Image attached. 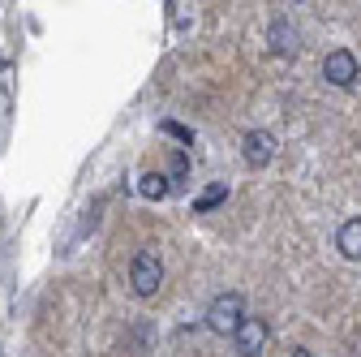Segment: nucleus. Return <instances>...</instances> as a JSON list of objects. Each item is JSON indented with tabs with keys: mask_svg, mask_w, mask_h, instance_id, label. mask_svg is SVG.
I'll list each match as a JSON object with an SVG mask.
<instances>
[{
	"mask_svg": "<svg viewBox=\"0 0 361 357\" xmlns=\"http://www.w3.org/2000/svg\"><path fill=\"white\" fill-rule=\"evenodd\" d=\"M224 198H228V186H224V181H219V186H211V190H202V198L194 202V211H215V207H219Z\"/></svg>",
	"mask_w": 361,
	"mask_h": 357,
	"instance_id": "6e6552de",
	"label": "nucleus"
},
{
	"mask_svg": "<svg viewBox=\"0 0 361 357\" xmlns=\"http://www.w3.org/2000/svg\"><path fill=\"white\" fill-rule=\"evenodd\" d=\"M288 357H314V353H310V349H297V353H288Z\"/></svg>",
	"mask_w": 361,
	"mask_h": 357,
	"instance_id": "9b49d317",
	"label": "nucleus"
},
{
	"mask_svg": "<svg viewBox=\"0 0 361 357\" xmlns=\"http://www.w3.org/2000/svg\"><path fill=\"white\" fill-rule=\"evenodd\" d=\"M267 336H271V332H267V319H250V315H245V319H241V327L233 332V340H237V353H241V357H258V353H262V344H267Z\"/></svg>",
	"mask_w": 361,
	"mask_h": 357,
	"instance_id": "20e7f679",
	"label": "nucleus"
},
{
	"mask_svg": "<svg viewBox=\"0 0 361 357\" xmlns=\"http://www.w3.org/2000/svg\"><path fill=\"white\" fill-rule=\"evenodd\" d=\"M245 319V297L241 293H219L211 305H207V327L215 336H233Z\"/></svg>",
	"mask_w": 361,
	"mask_h": 357,
	"instance_id": "f257e3e1",
	"label": "nucleus"
},
{
	"mask_svg": "<svg viewBox=\"0 0 361 357\" xmlns=\"http://www.w3.org/2000/svg\"><path fill=\"white\" fill-rule=\"evenodd\" d=\"M129 284H133V293H138V297H151L164 284V262H159L155 250H138V254H133V262H129Z\"/></svg>",
	"mask_w": 361,
	"mask_h": 357,
	"instance_id": "f03ea898",
	"label": "nucleus"
},
{
	"mask_svg": "<svg viewBox=\"0 0 361 357\" xmlns=\"http://www.w3.org/2000/svg\"><path fill=\"white\" fill-rule=\"evenodd\" d=\"M271 52H276V56H297L301 52V39H297V30L284 18L271 22Z\"/></svg>",
	"mask_w": 361,
	"mask_h": 357,
	"instance_id": "423d86ee",
	"label": "nucleus"
},
{
	"mask_svg": "<svg viewBox=\"0 0 361 357\" xmlns=\"http://www.w3.org/2000/svg\"><path fill=\"white\" fill-rule=\"evenodd\" d=\"M241 151H245V164H250V168H267L271 159H276V138H271L267 129H250Z\"/></svg>",
	"mask_w": 361,
	"mask_h": 357,
	"instance_id": "39448f33",
	"label": "nucleus"
},
{
	"mask_svg": "<svg viewBox=\"0 0 361 357\" xmlns=\"http://www.w3.org/2000/svg\"><path fill=\"white\" fill-rule=\"evenodd\" d=\"M138 190H142L147 198H164V194H168V176H159V172H147Z\"/></svg>",
	"mask_w": 361,
	"mask_h": 357,
	"instance_id": "1a4fd4ad",
	"label": "nucleus"
},
{
	"mask_svg": "<svg viewBox=\"0 0 361 357\" xmlns=\"http://www.w3.org/2000/svg\"><path fill=\"white\" fill-rule=\"evenodd\" d=\"M323 78H327L331 86H353V82L361 78V65H357V56H353L348 48H331L327 61H323Z\"/></svg>",
	"mask_w": 361,
	"mask_h": 357,
	"instance_id": "7ed1b4c3",
	"label": "nucleus"
},
{
	"mask_svg": "<svg viewBox=\"0 0 361 357\" xmlns=\"http://www.w3.org/2000/svg\"><path fill=\"white\" fill-rule=\"evenodd\" d=\"M336 246H340V254H344V258L361 262V219H344L340 233H336Z\"/></svg>",
	"mask_w": 361,
	"mask_h": 357,
	"instance_id": "0eeeda50",
	"label": "nucleus"
},
{
	"mask_svg": "<svg viewBox=\"0 0 361 357\" xmlns=\"http://www.w3.org/2000/svg\"><path fill=\"white\" fill-rule=\"evenodd\" d=\"M164 133H172V138H180V143H194V138H190V133H185V129H180V125H172V121L164 125Z\"/></svg>",
	"mask_w": 361,
	"mask_h": 357,
	"instance_id": "9d476101",
	"label": "nucleus"
}]
</instances>
